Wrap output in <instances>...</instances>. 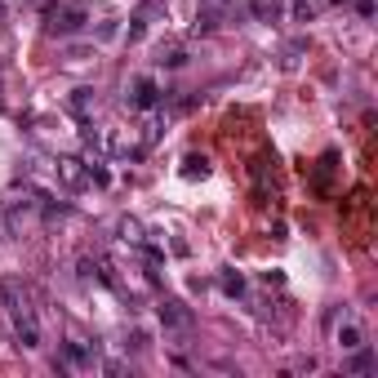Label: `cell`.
<instances>
[{
  "instance_id": "cell-20",
  "label": "cell",
  "mask_w": 378,
  "mask_h": 378,
  "mask_svg": "<svg viewBox=\"0 0 378 378\" xmlns=\"http://www.w3.org/2000/svg\"><path fill=\"white\" fill-rule=\"evenodd\" d=\"M116 36H120L116 23H98V40H116Z\"/></svg>"
},
{
  "instance_id": "cell-23",
  "label": "cell",
  "mask_w": 378,
  "mask_h": 378,
  "mask_svg": "<svg viewBox=\"0 0 378 378\" xmlns=\"http://www.w3.org/2000/svg\"><path fill=\"white\" fill-rule=\"evenodd\" d=\"M0 107H5V98H0Z\"/></svg>"
},
{
  "instance_id": "cell-8",
  "label": "cell",
  "mask_w": 378,
  "mask_h": 378,
  "mask_svg": "<svg viewBox=\"0 0 378 378\" xmlns=\"http://www.w3.org/2000/svg\"><path fill=\"white\" fill-rule=\"evenodd\" d=\"M156 63H160V67H170V72H178V67H187V63H191V53H187V45H160Z\"/></svg>"
},
{
  "instance_id": "cell-9",
  "label": "cell",
  "mask_w": 378,
  "mask_h": 378,
  "mask_svg": "<svg viewBox=\"0 0 378 378\" xmlns=\"http://www.w3.org/2000/svg\"><path fill=\"white\" fill-rule=\"evenodd\" d=\"M67 111H72L76 120H89V111H94V89H72V98H67Z\"/></svg>"
},
{
  "instance_id": "cell-17",
  "label": "cell",
  "mask_w": 378,
  "mask_h": 378,
  "mask_svg": "<svg viewBox=\"0 0 378 378\" xmlns=\"http://www.w3.org/2000/svg\"><path fill=\"white\" fill-rule=\"evenodd\" d=\"M85 174H89V183H94V187H111V174H107L98 160H85Z\"/></svg>"
},
{
  "instance_id": "cell-16",
  "label": "cell",
  "mask_w": 378,
  "mask_h": 378,
  "mask_svg": "<svg viewBox=\"0 0 378 378\" xmlns=\"http://www.w3.org/2000/svg\"><path fill=\"white\" fill-rule=\"evenodd\" d=\"M120 241H130V245H138V241H143V222H134V218H120Z\"/></svg>"
},
{
  "instance_id": "cell-15",
  "label": "cell",
  "mask_w": 378,
  "mask_h": 378,
  "mask_svg": "<svg viewBox=\"0 0 378 378\" xmlns=\"http://www.w3.org/2000/svg\"><path fill=\"white\" fill-rule=\"evenodd\" d=\"M329 174H334V151H325L320 165H316V187H320V191H329Z\"/></svg>"
},
{
  "instance_id": "cell-3",
  "label": "cell",
  "mask_w": 378,
  "mask_h": 378,
  "mask_svg": "<svg viewBox=\"0 0 378 378\" xmlns=\"http://www.w3.org/2000/svg\"><path fill=\"white\" fill-rule=\"evenodd\" d=\"M45 32L49 36H76V32H85V9H49L45 13Z\"/></svg>"
},
{
  "instance_id": "cell-11",
  "label": "cell",
  "mask_w": 378,
  "mask_h": 378,
  "mask_svg": "<svg viewBox=\"0 0 378 378\" xmlns=\"http://www.w3.org/2000/svg\"><path fill=\"white\" fill-rule=\"evenodd\" d=\"M218 285H222L227 298H241V294H245V276L236 272V267H218Z\"/></svg>"
},
{
  "instance_id": "cell-6",
  "label": "cell",
  "mask_w": 378,
  "mask_h": 378,
  "mask_svg": "<svg viewBox=\"0 0 378 378\" xmlns=\"http://www.w3.org/2000/svg\"><path fill=\"white\" fill-rule=\"evenodd\" d=\"M53 174H58L67 187H76V191H80V187H89L85 160H76V156H58V160H53Z\"/></svg>"
},
{
  "instance_id": "cell-4",
  "label": "cell",
  "mask_w": 378,
  "mask_h": 378,
  "mask_svg": "<svg viewBox=\"0 0 378 378\" xmlns=\"http://www.w3.org/2000/svg\"><path fill=\"white\" fill-rule=\"evenodd\" d=\"M9 316H13V339H18V347L36 352V347H40V325H36L32 307H23V312H9Z\"/></svg>"
},
{
  "instance_id": "cell-5",
  "label": "cell",
  "mask_w": 378,
  "mask_h": 378,
  "mask_svg": "<svg viewBox=\"0 0 378 378\" xmlns=\"http://www.w3.org/2000/svg\"><path fill=\"white\" fill-rule=\"evenodd\" d=\"M103 147L111 151V156H116V160H138V156H143V143H134V134H125V130H116V134H107L103 138Z\"/></svg>"
},
{
  "instance_id": "cell-2",
  "label": "cell",
  "mask_w": 378,
  "mask_h": 378,
  "mask_svg": "<svg viewBox=\"0 0 378 378\" xmlns=\"http://www.w3.org/2000/svg\"><path fill=\"white\" fill-rule=\"evenodd\" d=\"M156 316H160L165 329H191L196 325V312H191L183 298H160L156 303Z\"/></svg>"
},
{
  "instance_id": "cell-1",
  "label": "cell",
  "mask_w": 378,
  "mask_h": 378,
  "mask_svg": "<svg viewBox=\"0 0 378 378\" xmlns=\"http://www.w3.org/2000/svg\"><path fill=\"white\" fill-rule=\"evenodd\" d=\"M125 103L138 107V111H156V107H165V94H160V85H156L151 76H134V80H130V94H125Z\"/></svg>"
},
{
  "instance_id": "cell-13",
  "label": "cell",
  "mask_w": 378,
  "mask_h": 378,
  "mask_svg": "<svg viewBox=\"0 0 378 378\" xmlns=\"http://www.w3.org/2000/svg\"><path fill=\"white\" fill-rule=\"evenodd\" d=\"M249 13H254L258 23H276L281 18V0H249Z\"/></svg>"
},
{
  "instance_id": "cell-10",
  "label": "cell",
  "mask_w": 378,
  "mask_h": 378,
  "mask_svg": "<svg viewBox=\"0 0 378 378\" xmlns=\"http://www.w3.org/2000/svg\"><path fill=\"white\" fill-rule=\"evenodd\" d=\"M0 303H5V312H23L27 307V294L18 289V281H0Z\"/></svg>"
},
{
  "instance_id": "cell-18",
  "label": "cell",
  "mask_w": 378,
  "mask_h": 378,
  "mask_svg": "<svg viewBox=\"0 0 378 378\" xmlns=\"http://www.w3.org/2000/svg\"><path fill=\"white\" fill-rule=\"evenodd\" d=\"M89 58H94V45H72L63 63H89Z\"/></svg>"
},
{
  "instance_id": "cell-14",
  "label": "cell",
  "mask_w": 378,
  "mask_h": 378,
  "mask_svg": "<svg viewBox=\"0 0 378 378\" xmlns=\"http://www.w3.org/2000/svg\"><path fill=\"white\" fill-rule=\"evenodd\" d=\"M334 339H339L343 352H352V347H365V334H360L352 320H347V325H339V334H334Z\"/></svg>"
},
{
  "instance_id": "cell-22",
  "label": "cell",
  "mask_w": 378,
  "mask_h": 378,
  "mask_svg": "<svg viewBox=\"0 0 378 378\" xmlns=\"http://www.w3.org/2000/svg\"><path fill=\"white\" fill-rule=\"evenodd\" d=\"M374 9H378L374 0H356V13H360V18H374Z\"/></svg>"
},
{
  "instance_id": "cell-21",
  "label": "cell",
  "mask_w": 378,
  "mask_h": 378,
  "mask_svg": "<svg viewBox=\"0 0 378 378\" xmlns=\"http://www.w3.org/2000/svg\"><path fill=\"white\" fill-rule=\"evenodd\" d=\"M294 370H298V374H312V370H316V356H298V360H294Z\"/></svg>"
},
{
  "instance_id": "cell-7",
  "label": "cell",
  "mask_w": 378,
  "mask_h": 378,
  "mask_svg": "<svg viewBox=\"0 0 378 378\" xmlns=\"http://www.w3.org/2000/svg\"><path fill=\"white\" fill-rule=\"evenodd\" d=\"M374 370H378V360H374L370 347H352L343 360V374H374Z\"/></svg>"
},
{
  "instance_id": "cell-19",
  "label": "cell",
  "mask_w": 378,
  "mask_h": 378,
  "mask_svg": "<svg viewBox=\"0 0 378 378\" xmlns=\"http://www.w3.org/2000/svg\"><path fill=\"white\" fill-rule=\"evenodd\" d=\"M125 347H130V352H143V347H151V334H147V329H134Z\"/></svg>"
},
{
  "instance_id": "cell-12",
  "label": "cell",
  "mask_w": 378,
  "mask_h": 378,
  "mask_svg": "<svg viewBox=\"0 0 378 378\" xmlns=\"http://www.w3.org/2000/svg\"><path fill=\"white\" fill-rule=\"evenodd\" d=\"M183 178H187V183H196V178H209V156H201V151L183 156Z\"/></svg>"
}]
</instances>
